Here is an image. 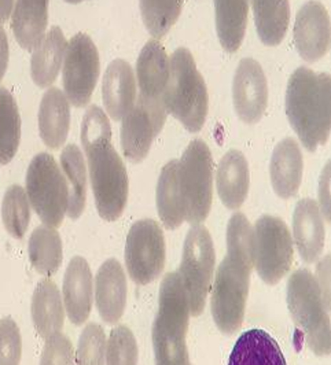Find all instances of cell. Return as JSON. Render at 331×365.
<instances>
[{"label":"cell","mask_w":331,"mask_h":365,"mask_svg":"<svg viewBox=\"0 0 331 365\" xmlns=\"http://www.w3.org/2000/svg\"><path fill=\"white\" fill-rule=\"evenodd\" d=\"M331 78L298 68L286 90V114L308 151L327 143L331 128Z\"/></svg>","instance_id":"cell-1"},{"label":"cell","mask_w":331,"mask_h":365,"mask_svg":"<svg viewBox=\"0 0 331 365\" xmlns=\"http://www.w3.org/2000/svg\"><path fill=\"white\" fill-rule=\"evenodd\" d=\"M81 143L88 160L98 213L106 221H116L123 215L128 200V175L111 145V128L96 135H81Z\"/></svg>","instance_id":"cell-2"},{"label":"cell","mask_w":331,"mask_h":365,"mask_svg":"<svg viewBox=\"0 0 331 365\" xmlns=\"http://www.w3.org/2000/svg\"><path fill=\"white\" fill-rule=\"evenodd\" d=\"M190 307L178 272L164 276L160 287L158 312L153 324L156 365H190L185 335Z\"/></svg>","instance_id":"cell-3"},{"label":"cell","mask_w":331,"mask_h":365,"mask_svg":"<svg viewBox=\"0 0 331 365\" xmlns=\"http://www.w3.org/2000/svg\"><path fill=\"white\" fill-rule=\"evenodd\" d=\"M163 102L166 113L178 118L187 130H201L209 108L208 90L193 55L185 48H178L169 59Z\"/></svg>","instance_id":"cell-4"},{"label":"cell","mask_w":331,"mask_h":365,"mask_svg":"<svg viewBox=\"0 0 331 365\" xmlns=\"http://www.w3.org/2000/svg\"><path fill=\"white\" fill-rule=\"evenodd\" d=\"M287 307L295 324L305 335L316 356H329L331 350L330 317L325 295L310 271L300 269L287 284Z\"/></svg>","instance_id":"cell-5"},{"label":"cell","mask_w":331,"mask_h":365,"mask_svg":"<svg viewBox=\"0 0 331 365\" xmlns=\"http://www.w3.org/2000/svg\"><path fill=\"white\" fill-rule=\"evenodd\" d=\"M26 195L44 225L58 228L69 203L68 182L53 155L40 153L26 172Z\"/></svg>","instance_id":"cell-6"},{"label":"cell","mask_w":331,"mask_h":365,"mask_svg":"<svg viewBox=\"0 0 331 365\" xmlns=\"http://www.w3.org/2000/svg\"><path fill=\"white\" fill-rule=\"evenodd\" d=\"M253 268L237 257L225 256L221 261L212 292V314L221 332L233 334L240 329Z\"/></svg>","instance_id":"cell-7"},{"label":"cell","mask_w":331,"mask_h":365,"mask_svg":"<svg viewBox=\"0 0 331 365\" xmlns=\"http://www.w3.org/2000/svg\"><path fill=\"white\" fill-rule=\"evenodd\" d=\"M215 247L209 231L203 224H195L184 239L183 256L179 268V277L190 307V314H203L206 297L210 289L215 268Z\"/></svg>","instance_id":"cell-8"},{"label":"cell","mask_w":331,"mask_h":365,"mask_svg":"<svg viewBox=\"0 0 331 365\" xmlns=\"http://www.w3.org/2000/svg\"><path fill=\"white\" fill-rule=\"evenodd\" d=\"M179 180L185 206V221L203 222L212 207L213 161L206 143L194 139L179 161Z\"/></svg>","instance_id":"cell-9"},{"label":"cell","mask_w":331,"mask_h":365,"mask_svg":"<svg viewBox=\"0 0 331 365\" xmlns=\"http://www.w3.org/2000/svg\"><path fill=\"white\" fill-rule=\"evenodd\" d=\"M255 232V267L267 284L279 283L293 264V239L283 220L263 216Z\"/></svg>","instance_id":"cell-10"},{"label":"cell","mask_w":331,"mask_h":365,"mask_svg":"<svg viewBox=\"0 0 331 365\" xmlns=\"http://www.w3.org/2000/svg\"><path fill=\"white\" fill-rule=\"evenodd\" d=\"M101 72V59L91 37L74 35L66 47L62 63L63 90L68 101L76 108L90 103Z\"/></svg>","instance_id":"cell-11"},{"label":"cell","mask_w":331,"mask_h":365,"mask_svg":"<svg viewBox=\"0 0 331 365\" xmlns=\"http://www.w3.org/2000/svg\"><path fill=\"white\" fill-rule=\"evenodd\" d=\"M126 265L129 277L145 286L158 277L166 267V240L154 220L136 221L127 237Z\"/></svg>","instance_id":"cell-12"},{"label":"cell","mask_w":331,"mask_h":365,"mask_svg":"<svg viewBox=\"0 0 331 365\" xmlns=\"http://www.w3.org/2000/svg\"><path fill=\"white\" fill-rule=\"evenodd\" d=\"M166 120L163 102H153L136 98L133 108L121 120V147L126 158L133 163H142L148 157L154 138L160 133Z\"/></svg>","instance_id":"cell-13"},{"label":"cell","mask_w":331,"mask_h":365,"mask_svg":"<svg viewBox=\"0 0 331 365\" xmlns=\"http://www.w3.org/2000/svg\"><path fill=\"white\" fill-rule=\"evenodd\" d=\"M234 108L246 124L258 123L267 109L268 87L263 68L252 58L242 59L233 83Z\"/></svg>","instance_id":"cell-14"},{"label":"cell","mask_w":331,"mask_h":365,"mask_svg":"<svg viewBox=\"0 0 331 365\" xmlns=\"http://www.w3.org/2000/svg\"><path fill=\"white\" fill-rule=\"evenodd\" d=\"M295 43L298 54L308 62H315L327 53L330 17L320 1L311 0L300 9L295 19Z\"/></svg>","instance_id":"cell-15"},{"label":"cell","mask_w":331,"mask_h":365,"mask_svg":"<svg viewBox=\"0 0 331 365\" xmlns=\"http://www.w3.org/2000/svg\"><path fill=\"white\" fill-rule=\"evenodd\" d=\"M95 304L102 320L117 323L127 305V277L121 264L111 258L102 264L95 277Z\"/></svg>","instance_id":"cell-16"},{"label":"cell","mask_w":331,"mask_h":365,"mask_svg":"<svg viewBox=\"0 0 331 365\" xmlns=\"http://www.w3.org/2000/svg\"><path fill=\"white\" fill-rule=\"evenodd\" d=\"M63 305L69 320L80 326L90 317L93 301L91 268L83 257L71 259L63 277Z\"/></svg>","instance_id":"cell-17"},{"label":"cell","mask_w":331,"mask_h":365,"mask_svg":"<svg viewBox=\"0 0 331 365\" xmlns=\"http://www.w3.org/2000/svg\"><path fill=\"white\" fill-rule=\"evenodd\" d=\"M103 105L109 117L121 121L136 102V80L127 61L114 59L108 66L102 81Z\"/></svg>","instance_id":"cell-18"},{"label":"cell","mask_w":331,"mask_h":365,"mask_svg":"<svg viewBox=\"0 0 331 365\" xmlns=\"http://www.w3.org/2000/svg\"><path fill=\"white\" fill-rule=\"evenodd\" d=\"M293 235L301 258L312 264L317 261L325 247V224L317 202L301 200L295 205L293 215Z\"/></svg>","instance_id":"cell-19"},{"label":"cell","mask_w":331,"mask_h":365,"mask_svg":"<svg viewBox=\"0 0 331 365\" xmlns=\"http://www.w3.org/2000/svg\"><path fill=\"white\" fill-rule=\"evenodd\" d=\"M136 77L142 98L163 102L169 77V59L166 48L158 40H148L142 48L136 62Z\"/></svg>","instance_id":"cell-20"},{"label":"cell","mask_w":331,"mask_h":365,"mask_svg":"<svg viewBox=\"0 0 331 365\" xmlns=\"http://www.w3.org/2000/svg\"><path fill=\"white\" fill-rule=\"evenodd\" d=\"M302 154L293 138L283 139L275 147L270 164V175L274 191L283 200L293 198L302 180Z\"/></svg>","instance_id":"cell-21"},{"label":"cell","mask_w":331,"mask_h":365,"mask_svg":"<svg viewBox=\"0 0 331 365\" xmlns=\"http://www.w3.org/2000/svg\"><path fill=\"white\" fill-rule=\"evenodd\" d=\"M71 108L66 95L50 88L43 95L39 109V133L49 148H59L69 135Z\"/></svg>","instance_id":"cell-22"},{"label":"cell","mask_w":331,"mask_h":365,"mask_svg":"<svg viewBox=\"0 0 331 365\" xmlns=\"http://www.w3.org/2000/svg\"><path fill=\"white\" fill-rule=\"evenodd\" d=\"M249 165L238 150H230L220 161L216 185L221 202L231 210L240 209L249 192Z\"/></svg>","instance_id":"cell-23"},{"label":"cell","mask_w":331,"mask_h":365,"mask_svg":"<svg viewBox=\"0 0 331 365\" xmlns=\"http://www.w3.org/2000/svg\"><path fill=\"white\" fill-rule=\"evenodd\" d=\"M66 47L68 41L58 26H53L39 41L31 59V74L37 87L46 88L56 81L65 59Z\"/></svg>","instance_id":"cell-24"},{"label":"cell","mask_w":331,"mask_h":365,"mask_svg":"<svg viewBox=\"0 0 331 365\" xmlns=\"http://www.w3.org/2000/svg\"><path fill=\"white\" fill-rule=\"evenodd\" d=\"M32 320L39 335L44 339L61 332L65 322V308L56 283L43 279L32 297Z\"/></svg>","instance_id":"cell-25"},{"label":"cell","mask_w":331,"mask_h":365,"mask_svg":"<svg viewBox=\"0 0 331 365\" xmlns=\"http://www.w3.org/2000/svg\"><path fill=\"white\" fill-rule=\"evenodd\" d=\"M228 365H287L275 339L264 329L243 332L233 347Z\"/></svg>","instance_id":"cell-26"},{"label":"cell","mask_w":331,"mask_h":365,"mask_svg":"<svg viewBox=\"0 0 331 365\" xmlns=\"http://www.w3.org/2000/svg\"><path fill=\"white\" fill-rule=\"evenodd\" d=\"M49 24V0H16L11 29L19 46L34 51L46 35Z\"/></svg>","instance_id":"cell-27"},{"label":"cell","mask_w":331,"mask_h":365,"mask_svg":"<svg viewBox=\"0 0 331 365\" xmlns=\"http://www.w3.org/2000/svg\"><path fill=\"white\" fill-rule=\"evenodd\" d=\"M157 207L168 230L179 228L185 220V206L179 180V161L172 160L163 168L157 184Z\"/></svg>","instance_id":"cell-28"},{"label":"cell","mask_w":331,"mask_h":365,"mask_svg":"<svg viewBox=\"0 0 331 365\" xmlns=\"http://www.w3.org/2000/svg\"><path fill=\"white\" fill-rule=\"evenodd\" d=\"M216 11V31L223 48L227 53L240 50L243 41L249 0H213Z\"/></svg>","instance_id":"cell-29"},{"label":"cell","mask_w":331,"mask_h":365,"mask_svg":"<svg viewBox=\"0 0 331 365\" xmlns=\"http://www.w3.org/2000/svg\"><path fill=\"white\" fill-rule=\"evenodd\" d=\"M61 169L68 182V216L78 219L87 202V169L83 153L76 145H68L61 154Z\"/></svg>","instance_id":"cell-30"},{"label":"cell","mask_w":331,"mask_h":365,"mask_svg":"<svg viewBox=\"0 0 331 365\" xmlns=\"http://www.w3.org/2000/svg\"><path fill=\"white\" fill-rule=\"evenodd\" d=\"M258 37L267 46L279 44L287 32L289 0H250Z\"/></svg>","instance_id":"cell-31"},{"label":"cell","mask_w":331,"mask_h":365,"mask_svg":"<svg viewBox=\"0 0 331 365\" xmlns=\"http://www.w3.org/2000/svg\"><path fill=\"white\" fill-rule=\"evenodd\" d=\"M29 259L43 276H53L62 264V242L56 228L40 225L29 239Z\"/></svg>","instance_id":"cell-32"},{"label":"cell","mask_w":331,"mask_h":365,"mask_svg":"<svg viewBox=\"0 0 331 365\" xmlns=\"http://www.w3.org/2000/svg\"><path fill=\"white\" fill-rule=\"evenodd\" d=\"M21 140V117L14 96L0 87V165H7L17 154Z\"/></svg>","instance_id":"cell-33"},{"label":"cell","mask_w":331,"mask_h":365,"mask_svg":"<svg viewBox=\"0 0 331 365\" xmlns=\"http://www.w3.org/2000/svg\"><path fill=\"white\" fill-rule=\"evenodd\" d=\"M139 6L148 34L160 40L179 19L183 0H139Z\"/></svg>","instance_id":"cell-34"},{"label":"cell","mask_w":331,"mask_h":365,"mask_svg":"<svg viewBox=\"0 0 331 365\" xmlns=\"http://www.w3.org/2000/svg\"><path fill=\"white\" fill-rule=\"evenodd\" d=\"M1 220L6 231L16 239L25 235L31 221V203L21 185H10L1 202Z\"/></svg>","instance_id":"cell-35"},{"label":"cell","mask_w":331,"mask_h":365,"mask_svg":"<svg viewBox=\"0 0 331 365\" xmlns=\"http://www.w3.org/2000/svg\"><path fill=\"white\" fill-rule=\"evenodd\" d=\"M227 256L237 257L255 267V232L245 215L235 213L227 225Z\"/></svg>","instance_id":"cell-36"},{"label":"cell","mask_w":331,"mask_h":365,"mask_svg":"<svg viewBox=\"0 0 331 365\" xmlns=\"http://www.w3.org/2000/svg\"><path fill=\"white\" fill-rule=\"evenodd\" d=\"M76 363L77 365H105L106 363V335L99 324L91 323L81 332Z\"/></svg>","instance_id":"cell-37"},{"label":"cell","mask_w":331,"mask_h":365,"mask_svg":"<svg viewBox=\"0 0 331 365\" xmlns=\"http://www.w3.org/2000/svg\"><path fill=\"white\" fill-rule=\"evenodd\" d=\"M106 365H138V344L133 332L118 326L106 342Z\"/></svg>","instance_id":"cell-38"},{"label":"cell","mask_w":331,"mask_h":365,"mask_svg":"<svg viewBox=\"0 0 331 365\" xmlns=\"http://www.w3.org/2000/svg\"><path fill=\"white\" fill-rule=\"evenodd\" d=\"M22 338L17 323L4 317L0 320V365H19Z\"/></svg>","instance_id":"cell-39"},{"label":"cell","mask_w":331,"mask_h":365,"mask_svg":"<svg viewBox=\"0 0 331 365\" xmlns=\"http://www.w3.org/2000/svg\"><path fill=\"white\" fill-rule=\"evenodd\" d=\"M40 365H74L73 345L68 336L58 332L43 347Z\"/></svg>","instance_id":"cell-40"},{"label":"cell","mask_w":331,"mask_h":365,"mask_svg":"<svg viewBox=\"0 0 331 365\" xmlns=\"http://www.w3.org/2000/svg\"><path fill=\"white\" fill-rule=\"evenodd\" d=\"M319 200H320V210L325 213V217L330 221V163L326 165L320 182H319Z\"/></svg>","instance_id":"cell-41"},{"label":"cell","mask_w":331,"mask_h":365,"mask_svg":"<svg viewBox=\"0 0 331 365\" xmlns=\"http://www.w3.org/2000/svg\"><path fill=\"white\" fill-rule=\"evenodd\" d=\"M9 58H10V50H9V38L6 35L4 28L0 24V81L3 80L7 66H9Z\"/></svg>","instance_id":"cell-42"},{"label":"cell","mask_w":331,"mask_h":365,"mask_svg":"<svg viewBox=\"0 0 331 365\" xmlns=\"http://www.w3.org/2000/svg\"><path fill=\"white\" fill-rule=\"evenodd\" d=\"M13 6H14V0H0V24L10 19L13 13Z\"/></svg>","instance_id":"cell-43"},{"label":"cell","mask_w":331,"mask_h":365,"mask_svg":"<svg viewBox=\"0 0 331 365\" xmlns=\"http://www.w3.org/2000/svg\"><path fill=\"white\" fill-rule=\"evenodd\" d=\"M65 1H68V3H73V4H76V3H81V1H84V0H65Z\"/></svg>","instance_id":"cell-44"}]
</instances>
